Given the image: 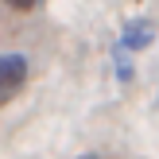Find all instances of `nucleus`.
I'll return each mask as SVG.
<instances>
[{"label": "nucleus", "instance_id": "nucleus-5", "mask_svg": "<svg viewBox=\"0 0 159 159\" xmlns=\"http://www.w3.org/2000/svg\"><path fill=\"white\" fill-rule=\"evenodd\" d=\"M82 159H97V155H82Z\"/></svg>", "mask_w": 159, "mask_h": 159}, {"label": "nucleus", "instance_id": "nucleus-2", "mask_svg": "<svg viewBox=\"0 0 159 159\" xmlns=\"http://www.w3.org/2000/svg\"><path fill=\"white\" fill-rule=\"evenodd\" d=\"M152 43H155V23L152 20H128L124 23V35H120L124 51H144Z\"/></svg>", "mask_w": 159, "mask_h": 159}, {"label": "nucleus", "instance_id": "nucleus-3", "mask_svg": "<svg viewBox=\"0 0 159 159\" xmlns=\"http://www.w3.org/2000/svg\"><path fill=\"white\" fill-rule=\"evenodd\" d=\"M128 54H132V51H124L120 43L113 47V58H116V74H120V82H128V78H132V66H128Z\"/></svg>", "mask_w": 159, "mask_h": 159}, {"label": "nucleus", "instance_id": "nucleus-1", "mask_svg": "<svg viewBox=\"0 0 159 159\" xmlns=\"http://www.w3.org/2000/svg\"><path fill=\"white\" fill-rule=\"evenodd\" d=\"M27 82V58L23 54H0V105L16 97Z\"/></svg>", "mask_w": 159, "mask_h": 159}, {"label": "nucleus", "instance_id": "nucleus-4", "mask_svg": "<svg viewBox=\"0 0 159 159\" xmlns=\"http://www.w3.org/2000/svg\"><path fill=\"white\" fill-rule=\"evenodd\" d=\"M8 4H12V8H16V12H31V8H35V4H39V0H8Z\"/></svg>", "mask_w": 159, "mask_h": 159}]
</instances>
